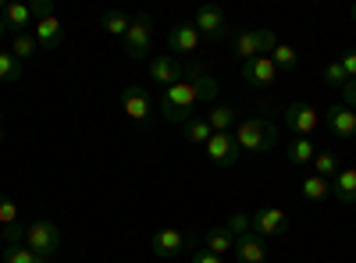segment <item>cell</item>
Here are the masks:
<instances>
[{"label": "cell", "mask_w": 356, "mask_h": 263, "mask_svg": "<svg viewBox=\"0 0 356 263\" xmlns=\"http://www.w3.org/2000/svg\"><path fill=\"white\" fill-rule=\"evenodd\" d=\"M196 103H200V96H196V85L189 82V78H182L178 85H171V90H164L161 93V114L171 121V125H186V121H193L196 118Z\"/></svg>", "instance_id": "1"}, {"label": "cell", "mask_w": 356, "mask_h": 263, "mask_svg": "<svg viewBox=\"0 0 356 263\" xmlns=\"http://www.w3.org/2000/svg\"><path fill=\"white\" fill-rule=\"evenodd\" d=\"M232 135H235L243 153H267V150H275V142H278V128L267 118H257V114L253 118H243Z\"/></svg>", "instance_id": "2"}, {"label": "cell", "mask_w": 356, "mask_h": 263, "mask_svg": "<svg viewBox=\"0 0 356 263\" xmlns=\"http://www.w3.org/2000/svg\"><path fill=\"white\" fill-rule=\"evenodd\" d=\"M25 246L33 249L36 256H54L57 249H61V228H57L54 221H33L25 224Z\"/></svg>", "instance_id": "3"}, {"label": "cell", "mask_w": 356, "mask_h": 263, "mask_svg": "<svg viewBox=\"0 0 356 263\" xmlns=\"http://www.w3.org/2000/svg\"><path fill=\"white\" fill-rule=\"evenodd\" d=\"M150 40H154V22H150V15H136L132 25H129V33H125V40H122L132 61L150 57Z\"/></svg>", "instance_id": "4"}, {"label": "cell", "mask_w": 356, "mask_h": 263, "mask_svg": "<svg viewBox=\"0 0 356 263\" xmlns=\"http://www.w3.org/2000/svg\"><path fill=\"white\" fill-rule=\"evenodd\" d=\"M250 224H253V231L260 239H282V235H289V214L278 210V207H260L250 217Z\"/></svg>", "instance_id": "5"}, {"label": "cell", "mask_w": 356, "mask_h": 263, "mask_svg": "<svg viewBox=\"0 0 356 263\" xmlns=\"http://www.w3.org/2000/svg\"><path fill=\"white\" fill-rule=\"evenodd\" d=\"M207 157H211V164H218V167H235L239 157H243V150H239V142H235L232 132H214L211 142H207Z\"/></svg>", "instance_id": "6"}, {"label": "cell", "mask_w": 356, "mask_h": 263, "mask_svg": "<svg viewBox=\"0 0 356 263\" xmlns=\"http://www.w3.org/2000/svg\"><path fill=\"white\" fill-rule=\"evenodd\" d=\"M285 125H289V132L310 139L321 128V110H314L310 103H289L285 107Z\"/></svg>", "instance_id": "7"}, {"label": "cell", "mask_w": 356, "mask_h": 263, "mask_svg": "<svg viewBox=\"0 0 356 263\" xmlns=\"http://www.w3.org/2000/svg\"><path fill=\"white\" fill-rule=\"evenodd\" d=\"M122 110L129 114L132 121L146 125L150 121V110H154V100H150V93H146L143 85H125L122 90Z\"/></svg>", "instance_id": "8"}, {"label": "cell", "mask_w": 356, "mask_h": 263, "mask_svg": "<svg viewBox=\"0 0 356 263\" xmlns=\"http://www.w3.org/2000/svg\"><path fill=\"white\" fill-rule=\"evenodd\" d=\"M324 128H328L335 139H356V110H349L346 103H335L324 110Z\"/></svg>", "instance_id": "9"}, {"label": "cell", "mask_w": 356, "mask_h": 263, "mask_svg": "<svg viewBox=\"0 0 356 263\" xmlns=\"http://www.w3.org/2000/svg\"><path fill=\"white\" fill-rule=\"evenodd\" d=\"M193 25H196V33H200V36H207V40H221V36L228 33V18H225V11H221V8H214V4L200 8V11H196V18H193Z\"/></svg>", "instance_id": "10"}, {"label": "cell", "mask_w": 356, "mask_h": 263, "mask_svg": "<svg viewBox=\"0 0 356 263\" xmlns=\"http://www.w3.org/2000/svg\"><path fill=\"white\" fill-rule=\"evenodd\" d=\"M150 78H154V85L171 90V85H178L186 78V68L178 65V57H154L150 61Z\"/></svg>", "instance_id": "11"}, {"label": "cell", "mask_w": 356, "mask_h": 263, "mask_svg": "<svg viewBox=\"0 0 356 263\" xmlns=\"http://www.w3.org/2000/svg\"><path fill=\"white\" fill-rule=\"evenodd\" d=\"M33 36H36V43L43 46V50H61V43H65V25L57 22V15H47V18H40L36 25H33Z\"/></svg>", "instance_id": "12"}, {"label": "cell", "mask_w": 356, "mask_h": 263, "mask_svg": "<svg viewBox=\"0 0 356 263\" xmlns=\"http://www.w3.org/2000/svg\"><path fill=\"white\" fill-rule=\"evenodd\" d=\"M200 40H203V36L196 33L193 22H178L171 33H168V46H171V53H178V57H182V53H196V50H200Z\"/></svg>", "instance_id": "13"}, {"label": "cell", "mask_w": 356, "mask_h": 263, "mask_svg": "<svg viewBox=\"0 0 356 263\" xmlns=\"http://www.w3.org/2000/svg\"><path fill=\"white\" fill-rule=\"evenodd\" d=\"M243 78H246L250 85H257V90H267V85H275L278 68H275L271 57H253V61L243 65Z\"/></svg>", "instance_id": "14"}, {"label": "cell", "mask_w": 356, "mask_h": 263, "mask_svg": "<svg viewBox=\"0 0 356 263\" xmlns=\"http://www.w3.org/2000/svg\"><path fill=\"white\" fill-rule=\"evenodd\" d=\"M150 249H154V256H161V260H171V256H178L186 249V235L178 228H161L157 235L150 239Z\"/></svg>", "instance_id": "15"}, {"label": "cell", "mask_w": 356, "mask_h": 263, "mask_svg": "<svg viewBox=\"0 0 356 263\" xmlns=\"http://www.w3.org/2000/svg\"><path fill=\"white\" fill-rule=\"evenodd\" d=\"M235 260L239 263H264L267 260V246H264V239L257 235V231H246L243 239H235Z\"/></svg>", "instance_id": "16"}, {"label": "cell", "mask_w": 356, "mask_h": 263, "mask_svg": "<svg viewBox=\"0 0 356 263\" xmlns=\"http://www.w3.org/2000/svg\"><path fill=\"white\" fill-rule=\"evenodd\" d=\"M332 196L339 203H346V207H353L356 203V167H342L335 178H332Z\"/></svg>", "instance_id": "17"}, {"label": "cell", "mask_w": 356, "mask_h": 263, "mask_svg": "<svg viewBox=\"0 0 356 263\" xmlns=\"http://www.w3.org/2000/svg\"><path fill=\"white\" fill-rule=\"evenodd\" d=\"M314 157H317L314 139L296 135V139L289 142V164H292V167H310V164H314Z\"/></svg>", "instance_id": "18"}, {"label": "cell", "mask_w": 356, "mask_h": 263, "mask_svg": "<svg viewBox=\"0 0 356 263\" xmlns=\"http://www.w3.org/2000/svg\"><path fill=\"white\" fill-rule=\"evenodd\" d=\"M4 22H8V28L18 36V33H29V28L36 25V18H33V8L29 4H8L4 8Z\"/></svg>", "instance_id": "19"}, {"label": "cell", "mask_w": 356, "mask_h": 263, "mask_svg": "<svg viewBox=\"0 0 356 263\" xmlns=\"http://www.w3.org/2000/svg\"><path fill=\"white\" fill-rule=\"evenodd\" d=\"M232 50H235V57H243V65H246V61H253V57H260V46H257V28H243V33H235Z\"/></svg>", "instance_id": "20"}, {"label": "cell", "mask_w": 356, "mask_h": 263, "mask_svg": "<svg viewBox=\"0 0 356 263\" xmlns=\"http://www.w3.org/2000/svg\"><path fill=\"white\" fill-rule=\"evenodd\" d=\"M186 75H189V82L196 85V96H200V103H211V100H218V82H214L211 75H203L200 68H189Z\"/></svg>", "instance_id": "21"}, {"label": "cell", "mask_w": 356, "mask_h": 263, "mask_svg": "<svg viewBox=\"0 0 356 263\" xmlns=\"http://www.w3.org/2000/svg\"><path fill=\"white\" fill-rule=\"evenodd\" d=\"M203 249H211L214 256H228L232 249H235V239L228 235V228L221 224V228H214V231H207V246Z\"/></svg>", "instance_id": "22"}, {"label": "cell", "mask_w": 356, "mask_h": 263, "mask_svg": "<svg viewBox=\"0 0 356 263\" xmlns=\"http://www.w3.org/2000/svg\"><path fill=\"white\" fill-rule=\"evenodd\" d=\"M328 196H332V182L321 178V174H307V178H303V199L321 203V199H328Z\"/></svg>", "instance_id": "23"}, {"label": "cell", "mask_w": 356, "mask_h": 263, "mask_svg": "<svg viewBox=\"0 0 356 263\" xmlns=\"http://www.w3.org/2000/svg\"><path fill=\"white\" fill-rule=\"evenodd\" d=\"M339 171H342L339 153H332V150H317V157H314V174H321V178H335Z\"/></svg>", "instance_id": "24"}, {"label": "cell", "mask_w": 356, "mask_h": 263, "mask_svg": "<svg viewBox=\"0 0 356 263\" xmlns=\"http://www.w3.org/2000/svg\"><path fill=\"white\" fill-rule=\"evenodd\" d=\"M4 263H50L47 256H36L29 246H22V242H8L4 246Z\"/></svg>", "instance_id": "25"}, {"label": "cell", "mask_w": 356, "mask_h": 263, "mask_svg": "<svg viewBox=\"0 0 356 263\" xmlns=\"http://www.w3.org/2000/svg\"><path fill=\"white\" fill-rule=\"evenodd\" d=\"M129 25H132V18H125L122 11H107V15L100 18V28H104L107 36H122V40H125Z\"/></svg>", "instance_id": "26"}, {"label": "cell", "mask_w": 356, "mask_h": 263, "mask_svg": "<svg viewBox=\"0 0 356 263\" xmlns=\"http://www.w3.org/2000/svg\"><path fill=\"white\" fill-rule=\"evenodd\" d=\"M207 125H211V132H232L235 110H232V107H214V110H207Z\"/></svg>", "instance_id": "27"}, {"label": "cell", "mask_w": 356, "mask_h": 263, "mask_svg": "<svg viewBox=\"0 0 356 263\" xmlns=\"http://www.w3.org/2000/svg\"><path fill=\"white\" fill-rule=\"evenodd\" d=\"M182 128H186V139H189V142H196V146H207V142H211V135H214V132H211V125H207V118H200V114H196L193 121H186Z\"/></svg>", "instance_id": "28"}, {"label": "cell", "mask_w": 356, "mask_h": 263, "mask_svg": "<svg viewBox=\"0 0 356 263\" xmlns=\"http://www.w3.org/2000/svg\"><path fill=\"white\" fill-rule=\"evenodd\" d=\"M22 78V61L15 53H0V85H11V82H18Z\"/></svg>", "instance_id": "29"}, {"label": "cell", "mask_w": 356, "mask_h": 263, "mask_svg": "<svg viewBox=\"0 0 356 263\" xmlns=\"http://www.w3.org/2000/svg\"><path fill=\"white\" fill-rule=\"evenodd\" d=\"M271 61H275L278 71H292L296 65H300V53H296V46H289V43H278L275 53H271Z\"/></svg>", "instance_id": "30"}, {"label": "cell", "mask_w": 356, "mask_h": 263, "mask_svg": "<svg viewBox=\"0 0 356 263\" xmlns=\"http://www.w3.org/2000/svg\"><path fill=\"white\" fill-rule=\"evenodd\" d=\"M36 50H40V43H36L33 33H18V36L11 40V53L18 57V61H29V57H33Z\"/></svg>", "instance_id": "31"}, {"label": "cell", "mask_w": 356, "mask_h": 263, "mask_svg": "<svg viewBox=\"0 0 356 263\" xmlns=\"http://www.w3.org/2000/svg\"><path fill=\"white\" fill-rule=\"evenodd\" d=\"M257 46H260V57H271L278 46V33L275 28H257Z\"/></svg>", "instance_id": "32"}, {"label": "cell", "mask_w": 356, "mask_h": 263, "mask_svg": "<svg viewBox=\"0 0 356 263\" xmlns=\"http://www.w3.org/2000/svg\"><path fill=\"white\" fill-rule=\"evenodd\" d=\"M225 228H228V235H232V239H243L246 231H253V224H250L246 214H232V217L225 221Z\"/></svg>", "instance_id": "33"}, {"label": "cell", "mask_w": 356, "mask_h": 263, "mask_svg": "<svg viewBox=\"0 0 356 263\" xmlns=\"http://www.w3.org/2000/svg\"><path fill=\"white\" fill-rule=\"evenodd\" d=\"M11 224H18V203L0 196V228H11Z\"/></svg>", "instance_id": "34"}, {"label": "cell", "mask_w": 356, "mask_h": 263, "mask_svg": "<svg viewBox=\"0 0 356 263\" xmlns=\"http://www.w3.org/2000/svg\"><path fill=\"white\" fill-rule=\"evenodd\" d=\"M324 82H328V85H335V90H342V85H346V82H349V78H346V71H342V65H339V61H332V65H328V68H324Z\"/></svg>", "instance_id": "35"}, {"label": "cell", "mask_w": 356, "mask_h": 263, "mask_svg": "<svg viewBox=\"0 0 356 263\" xmlns=\"http://www.w3.org/2000/svg\"><path fill=\"white\" fill-rule=\"evenodd\" d=\"M339 65H342L346 78H356V50H346V53L339 57Z\"/></svg>", "instance_id": "36"}, {"label": "cell", "mask_w": 356, "mask_h": 263, "mask_svg": "<svg viewBox=\"0 0 356 263\" xmlns=\"http://www.w3.org/2000/svg\"><path fill=\"white\" fill-rule=\"evenodd\" d=\"M189 263H225V256H214L211 249H196V253L189 256Z\"/></svg>", "instance_id": "37"}, {"label": "cell", "mask_w": 356, "mask_h": 263, "mask_svg": "<svg viewBox=\"0 0 356 263\" xmlns=\"http://www.w3.org/2000/svg\"><path fill=\"white\" fill-rule=\"evenodd\" d=\"M342 103H346L349 110H356V78H349V82L342 85Z\"/></svg>", "instance_id": "38"}, {"label": "cell", "mask_w": 356, "mask_h": 263, "mask_svg": "<svg viewBox=\"0 0 356 263\" xmlns=\"http://www.w3.org/2000/svg\"><path fill=\"white\" fill-rule=\"evenodd\" d=\"M29 8H33V18L40 22V18L54 15V0H36V4H29Z\"/></svg>", "instance_id": "39"}, {"label": "cell", "mask_w": 356, "mask_h": 263, "mask_svg": "<svg viewBox=\"0 0 356 263\" xmlns=\"http://www.w3.org/2000/svg\"><path fill=\"white\" fill-rule=\"evenodd\" d=\"M8 33V22H4V11H0V36Z\"/></svg>", "instance_id": "40"}, {"label": "cell", "mask_w": 356, "mask_h": 263, "mask_svg": "<svg viewBox=\"0 0 356 263\" xmlns=\"http://www.w3.org/2000/svg\"><path fill=\"white\" fill-rule=\"evenodd\" d=\"M4 239H8V235H4V228H0V246H4Z\"/></svg>", "instance_id": "41"}, {"label": "cell", "mask_w": 356, "mask_h": 263, "mask_svg": "<svg viewBox=\"0 0 356 263\" xmlns=\"http://www.w3.org/2000/svg\"><path fill=\"white\" fill-rule=\"evenodd\" d=\"M353 22H356V8H353Z\"/></svg>", "instance_id": "42"}, {"label": "cell", "mask_w": 356, "mask_h": 263, "mask_svg": "<svg viewBox=\"0 0 356 263\" xmlns=\"http://www.w3.org/2000/svg\"><path fill=\"white\" fill-rule=\"evenodd\" d=\"M0 139H4V132H0Z\"/></svg>", "instance_id": "43"}, {"label": "cell", "mask_w": 356, "mask_h": 263, "mask_svg": "<svg viewBox=\"0 0 356 263\" xmlns=\"http://www.w3.org/2000/svg\"><path fill=\"white\" fill-rule=\"evenodd\" d=\"M353 142H356V139H353Z\"/></svg>", "instance_id": "44"}]
</instances>
